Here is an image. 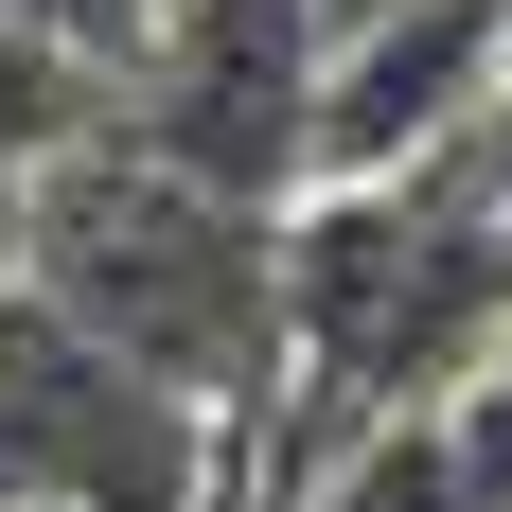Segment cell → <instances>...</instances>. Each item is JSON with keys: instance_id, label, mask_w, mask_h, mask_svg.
<instances>
[{"instance_id": "9", "label": "cell", "mask_w": 512, "mask_h": 512, "mask_svg": "<svg viewBox=\"0 0 512 512\" xmlns=\"http://www.w3.org/2000/svg\"><path fill=\"white\" fill-rule=\"evenodd\" d=\"M36 265V177H0V283Z\"/></svg>"}, {"instance_id": "2", "label": "cell", "mask_w": 512, "mask_h": 512, "mask_svg": "<svg viewBox=\"0 0 512 512\" xmlns=\"http://www.w3.org/2000/svg\"><path fill=\"white\" fill-rule=\"evenodd\" d=\"M283 301H301V389H283V424H265V495H283L301 460H336L354 424L442 407V389L512 336L495 159L442 142V159H389V177H318V195L283 212Z\"/></svg>"}, {"instance_id": "7", "label": "cell", "mask_w": 512, "mask_h": 512, "mask_svg": "<svg viewBox=\"0 0 512 512\" xmlns=\"http://www.w3.org/2000/svg\"><path fill=\"white\" fill-rule=\"evenodd\" d=\"M283 512H495V495H477L460 424L407 407V424H354L336 460H301V477H283Z\"/></svg>"}, {"instance_id": "6", "label": "cell", "mask_w": 512, "mask_h": 512, "mask_svg": "<svg viewBox=\"0 0 512 512\" xmlns=\"http://www.w3.org/2000/svg\"><path fill=\"white\" fill-rule=\"evenodd\" d=\"M106 106H124V53H89L71 18H36V0H0V177L71 159Z\"/></svg>"}, {"instance_id": "3", "label": "cell", "mask_w": 512, "mask_h": 512, "mask_svg": "<svg viewBox=\"0 0 512 512\" xmlns=\"http://www.w3.org/2000/svg\"><path fill=\"white\" fill-rule=\"evenodd\" d=\"M230 495H248V442L195 389H159L71 301L0 283V512H230Z\"/></svg>"}, {"instance_id": "8", "label": "cell", "mask_w": 512, "mask_h": 512, "mask_svg": "<svg viewBox=\"0 0 512 512\" xmlns=\"http://www.w3.org/2000/svg\"><path fill=\"white\" fill-rule=\"evenodd\" d=\"M442 424H460V460H477V495L512 512V336H495V354L460 371V389H442Z\"/></svg>"}, {"instance_id": "4", "label": "cell", "mask_w": 512, "mask_h": 512, "mask_svg": "<svg viewBox=\"0 0 512 512\" xmlns=\"http://www.w3.org/2000/svg\"><path fill=\"white\" fill-rule=\"evenodd\" d=\"M106 124L230 177V195H301L318 177V0H159L124 36Z\"/></svg>"}, {"instance_id": "10", "label": "cell", "mask_w": 512, "mask_h": 512, "mask_svg": "<svg viewBox=\"0 0 512 512\" xmlns=\"http://www.w3.org/2000/svg\"><path fill=\"white\" fill-rule=\"evenodd\" d=\"M336 18H407V0H318V36H336Z\"/></svg>"}, {"instance_id": "5", "label": "cell", "mask_w": 512, "mask_h": 512, "mask_svg": "<svg viewBox=\"0 0 512 512\" xmlns=\"http://www.w3.org/2000/svg\"><path fill=\"white\" fill-rule=\"evenodd\" d=\"M512 89V0H407V18H336L318 36V177H389V159L477 142ZM301 177V195H318Z\"/></svg>"}, {"instance_id": "1", "label": "cell", "mask_w": 512, "mask_h": 512, "mask_svg": "<svg viewBox=\"0 0 512 512\" xmlns=\"http://www.w3.org/2000/svg\"><path fill=\"white\" fill-rule=\"evenodd\" d=\"M283 212L301 195H230V177H195V159L89 124L71 159H36V265H18V283L71 301L89 336H124L159 389H195V407L248 442V477H265V424H283V389H301Z\"/></svg>"}]
</instances>
